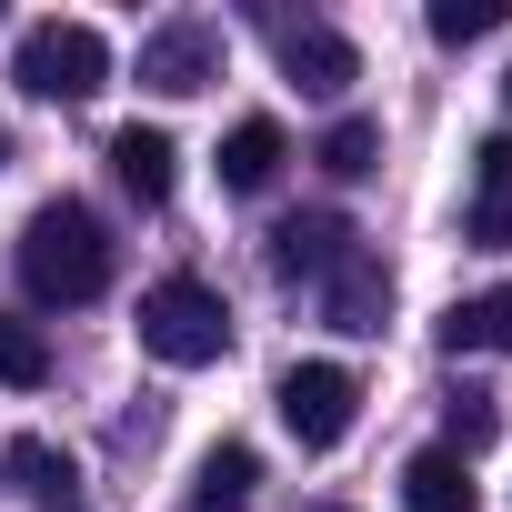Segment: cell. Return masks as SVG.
<instances>
[{
	"instance_id": "5",
	"label": "cell",
	"mask_w": 512,
	"mask_h": 512,
	"mask_svg": "<svg viewBox=\"0 0 512 512\" xmlns=\"http://www.w3.org/2000/svg\"><path fill=\"white\" fill-rule=\"evenodd\" d=\"M141 81H151L161 101L211 91V81H221V31H211V21H161V31L141 41Z\"/></svg>"
},
{
	"instance_id": "7",
	"label": "cell",
	"mask_w": 512,
	"mask_h": 512,
	"mask_svg": "<svg viewBox=\"0 0 512 512\" xmlns=\"http://www.w3.org/2000/svg\"><path fill=\"white\" fill-rule=\"evenodd\" d=\"M322 312H332V332H382L392 322V262L352 241V262L322 282Z\"/></svg>"
},
{
	"instance_id": "21",
	"label": "cell",
	"mask_w": 512,
	"mask_h": 512,
	"mask_svg": "<svg viewBox=\"0 0 512 512\" xmlns=\"http://www.w3.org/2000/svg\"><path fill=\"white\" fill-rule=\"evenodd\" d=\"M0 161H11V131H0Z\"/></svg>"
},
{
	"instance_id": "23",
	"label": "cell",
	"mask_w": 512,
	"mask_h": 512,
	"mask_svg": "<svg viewBox=\"0 0 512 512\" xmlns=\"http://www.w3.org/2000/svg\"><path fill=\"white\" fill-rule=\"evenodd\" d=\"M502 101H512V71H502Z\"/></svg>"
},
{
	"instance_id": "1",
	"label": "cell",
	"mask_w": 512,
	"mask_h": 512,
	"mask_svg": "<svg viewBox=\"0 0 512 512\" xmlns=\"http://www.w3.org/2000/svg\"><path fill=\"white\" fill-rule=\"evenodd\" d=\"M111 231H101V211L91 201H41L31 221H21V282L41 292V302H101L111 292Z\"/></svg>"
},
{
	"instance_id": "18",
	"label": "cell",
	"mask_w": 512,
	"mask_h": 512,
	"mask_svg": "<svg viewBox=\"0 0 512 512\" xmlns=\"http://www.w3.org/2000/svg\"><path fill=\"white\" fill-rule=\"evenodd\" d=\"M422 21H432V41H442V51H462V41H482V31H502V21H512V0H432Z\"/></svg>"
},
{
	"instance_id": "2",
	"label": "cell",
	"mask_w": 512,
	"mask_h": 512,
	"mask_svg": "<svg viewBox=\"0 0 512 512\" xmlns=\"http://www.w3.org/2000/svg\"><path fill=\"white\" fill-rule=\"evenodd\" d=\"M141 352H151V362H171V372L221 362V352H231V312H221V292H211V282H191V272L151 282V292H141Z\"/></svg>"
},
{
	"instance_id": "17",
	"label": "cell",
	"mask_w": 512,
	"mask_h": 512,
	"mask_svg": "<svg viewBox=\"0 0 512 512\" xmlns=\"http://www.w3.org/2000/svg\"><path fill=\"white\" fill-rule=\"evenodd\" d=\"M0 382H11V392H41V382H51V342H41V322H21V312H0Z\"/></svg>"
},
{
	"instance_id": "16",
	"label": "cell",
	"mask_w": 512,
	"mask_h": 512,
	"mask_svg": "<svg viewBox=\"0 0 512 512\" xmlns=\"http://www.w3.org/2000/svg\"><path fill=\"white\" fill-rule=\"evenodd\" d=\"M0 462H11V472H21V492H41V502H71V482H81V462H71L61 442H41V432H31V442H11Z\"/></svg>"
},
{
	"instance_id": "13",
	"label": "cell",
	"mask_w": 512,
	"mask_h": 512,
	"mask_svg": "<svg viewBox=\"0 0 512 512\" xmlns=\"http://www.w3.org/2000/svg\"><path fill=\"white\" fill-rule=\"evenodd\" d=\"M472 181H482V201H472V241H512V131H492V141L472 151Z\"/></svg>"
},
{
	"instance_id": "6",
	"label": "cell",
	"mask_w": 512,
	"mask_h": 512,
	"mask_svg": "<svg viewBox=\"0 0 512 512\" xmlns=\"http://www.w3.org/2000/svg\"><path fill=\"white\" fill-rule=\"evenodd\" d=\"M352 262V221L342 211H292L282 231H272V272L282 282H332Z\"/></svg>"
},
{
	"instance_id": "10",
	"label": "cell",
	"mask_w": 512,
	"mask_h": 512,
	"mask_svg": "<svg viewBox=\"0 0 512 512\" xmlns=\"http://www.w3.org/2000/svg\"><path fill=\"white\" fill-rule=\"evenodd\" d=\"M282 161H292L282 121H272V111H251V121H231V141H221V191H272Z\"/></svg>"
},
{
	"instance_id": "15",
	"label": "cell",
	"mask_w": 512,
	"mask_h": 512,
	"mask_svg": "<svg viewBox=\"0 0 512 512\" xmlns=\"http://www.w3.org/2000/svg\"><path fill=\"white\" fill-rule=\"evenodd\" d=\"M251 482H262L251 442H221V452L201 462V492H191V512H241V502H251Z\"/></svg>"
},
{
	"instance_id": "14",
	"label": "cell",
	"mask_w": 512,
	"mask_h": 512,
	"mask_svg": "<svg viewBox=\"0 0 512 512\" xmlns=\"http://www.w3.org/2000/svg\"><path fill=\"white\" fill-rule=\"evenodd\" d=\"M332 181H372L382 171V121H362V111H342L332 131H322V151H312Z\"/></svg>"
},
{
	"instance_id": "22",
	"label": "cell",
	"mask_w": 512,
	"mask_h": 512,
	"mask_svg": "<svg viewBox=\"0 0 512 512\" xmlns=\"http://www.w3.org/2000/svg\"><path fill=\"white\" fill-rule=\"evenodd\" d=\"M312 512H342V502H312Z\"/></svg>"
},
{
	"instance_id": "11",
	"label": "cell",
	"mask_w": 512,
	"mask_h": 512,
	"mask_svg": "<svg viewBox=\"0 0 512 512\" xmlns=\"http://www.w3.org/2000/svg\"><path fill=\"white\" fill-rule=\"evenodd\" d=\"M111 171H121V191L131 201H171V181H181V151H171V131H111Z\"/></svg>"
},
{
	"instance_id": "20",
	"label": "cell",
	"mask_w": 512,
	"mask_h": 512,
	"mask_svg": "<svg viewBox=\"0 0 512 512\" xmlns=\"http://www.w3.org/2000/svg\"><path fill=\"white\" fill-rule=\"evenodd\" d=\"M41 512H81V502H41Z\"/></svg>"
},
{
	"instance_id": "4",
	"label": "cell",
	"mask_w": 512,
	"mask_h": 512,
	"mask_svg": "<svg viewBox=\"0 0 512 512\" xmlns=\"http://www.w3.org/2000/svg\"><path fill=\"white\" fill-rule=\"evenodd\" d=\"M272 402H282V422H292L302 452H332V442L352 432V412H362V382H352L342 362H292Z\"/></svg>"
},
{
	"instance_id": "12",
	"label": "cell",
	"mask_w": 512,
	"mask_h": 512,
	"mask_svg": "<svg viewBox=\"0 0 512 512\" xmlns=\"http://www.w3.org/2000/svg\"><path fill=\"white\" fill-rule=\"evenodd\" d=\"M402 512H482L472 462H462V452H412V462H402Z\"/></svg>"
},
{
	"instance_id": "19",
	"label": "cell",
	"mask_w": 512,
	"mask_h": 512,
	"mask_svg": "<svg viewBox=\"0 0 512 512\" xmlns=\"http://www.w3.org/2000/svg\"><path fill=\"white\" fill-rule=\"evenodd\" d=\"M492 432H502V412H492V392H452V442H442V452H462V462H472V452H482Z\"/></svg>"
},
{
	"instance_id": "8",
	"label": "cell",
	"mask_w": 512,
	"mask_h": 512,
	"mask_svg": "<svg viewBox=\"0 0 512 512\" xmlns=\"http://www.w3.org/2000/svg\"><path fill=\"white\" fill-rule=\"evenodd\" d=\"M282 71L312 91V101H342L352 81H362V51L342 41V31H322V21H302V31H282Z\"/></svg>"
},
{
	"instance_id": "3",
	"label": "cell",
	"mask_w": 512,
	"mask_h": 512,
	"mask_svg": "<svg viewBox=\"0 0 512 512\" xmlns=\"http://www.w3.org/2000/svg\"><path fill=\"white\" fill-rule=\"evenodd\" d=\"M11 81H21L31 101H91V91L111 81V41H101L91 21H31Z\"/></svg>"
},
{
	"instance_id": "9",
	"label": "cell",
	"mask_w": 512,
	"mask_h": 512,
	"mask_svg": "<svg viewBox=\"0 0 512 512\" xmlns=\"http://www.w3.org/2000/svg\"><path fill=\"white\" fill-rule=\"evenodd\" d=\"M432 342H442L452 362H472V352H512V282H492V292L452 302V312L432 322Z\"/></svg>"
}]
</instances>
